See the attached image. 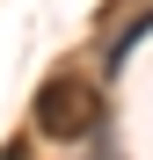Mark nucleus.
Listing matches in <instances>:
<instances>
[{"label": "nucleus", "mask_w": 153, "mask_h": 160, "mask_svg": "<svg viewBox=\"0 0 153 160\" xmlns=\"http://www.w3.org/2000/svg\"><path fill=\"white\" fill-rule=\"evenodd\" d=\"M29 117H37L44 138L73 146V138H88V131L102 124V88L80 80V73H51L44 88H37V102H29Z\"/></svg>", "instance_id": "f257e3e1"}]
</instances>
